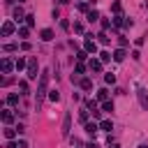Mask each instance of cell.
<instances>
[{
	"instance_id": "6da1fadb",
	"label": "cell",
	"mask_w": 148,
	"mask_h": 148,
	"mask_svg": "<svg viewBox=\"0 0 148 148\" xmlns=\"http://www.w3.org/2000/svg\"><path fill=\"white\" fill-rule=\"evenodd\" d=\"M46 83H49V69H44L39 74V86H37V104L42 102V97L46 95Z\"/></svg>"
},
{
	"instance_id": "7a4b0ae2",
	"label": "cell",
	"mask_w": 148,
	"mask_h": 148,
	"mask_svg": "<svg viewBox=\"0 0 148 148\" xmlns=\"http://www.w3.org/2000/svg\"><path fill=\"white\" fill-rule=\"evenodd\" d=\"M136 97H139V104H141V109H146V111H148V90L139 88V90H136Z\"/></svg>"
},
{
	"instance_id": "3957f363",
	"label": "cell",
	"mask_w": 148,
	"mask_h": 148,
	"mask_svg": "<svg viewBox=\"0 0 148 148\" xmlns=\"http://www.w3.org/2000/svg\"><path fill=\"white\" fill-rule=\"evenodd\" d=\"M28 79H37V60L35 58L28 60Z\"/></svg>"
},
{
	"instance_id": "277c9868",
	"label": "cell",
	"mask_w": 148,
	"mask_h": 148,
	"mask_svg": "<svg viewBox=\"0 0 148 148\" xmlns=\"http://www.w3.org/2000/svg\"><path fill=\"white\" fill-rule=\"evenodd\" d=\"M69 130H72V116L65 113V120H62V136H69Z\"/></svg>"
},
{
	"instance_id": "5b68a950",
	"label": "cell",
	"mask_w": 148,
	"mask_h": 148,
	"mask_svg": "<svg viewBox=\"0 0 148 148\" xmlns=\"http://www.w3.org/2000/svg\"><path fill=\"white\" fill-rule=\"evenodd\" d=\"M14 30H16V28H14V23H12V21H5V23H2V35H5V37L14 35Z\"/></svg>"
},
{
	"instance_id": "8992f818",
	"label": "cell",
	"mask_w": 148,
	"mask_h": 148,
	"mask_svg": "<svg viewBox=\"0 0 148 148\" xmlns=\"http://www.w3.org/2000/svg\"><path fill=\"white\" fill-rule=\"evenodd\" d=\"M83 51H88V53H97V44H95V39H86V44H83Z\"/></svg>"
},
{
	"instance_id": "52a82bcc",
	"label": "cell",
	"mask_w": 148,
	"mask_h": 148,
	"mask_svg": "<svg viewBox=\"0 0 148 148\" xmlns=\"http://www.w3.org/2000/svg\"><path fill=\"white\" fill-rule=\"evenodd\" d=\"M12 69H16V62H12L9 58H2V72H5V74H9Z\"/></svg>"
},
{
	"instance_id": "ba28073f",
	"label": "cell",
	"mask_w": 148,
	"mask_h": 148,
	"mask_svg": "<svg viewBox=\"0 0 148 148\" xmlns=\"http://www.w3.org/2000/svg\"><path fill=\"white\" fill-rule=\"evenodd\" d=\"M125 56H127V53H125V49H116V51H113V60H116V62H123V60H125Z\"/></svg>"
},
{
	"instance_id": "9c48e42d",
	"label": "cell",
	"mask_w": 148,
	"mask_h": 148,
	"mask_svg": "<svg viewBox=\"0 0 148 148\" xmlns=\"http://www.w3.org/2000/svg\"><path fill=\"white\" fill-rule=\"evenodd\" d=\"M106 99H109V90L106 88H99L97 90V102H106Z\"/></svg>"
},
{
	"instance_id": "30bf717a",
	"label": "cell",
	"mask_w": 148,
	"mask_h": 148,
	"mask_svg": "<svg viewBox=\"0 0 148 148\" xmlns=\"http://www.w3.org/2000/svg\"><path fill=\"white\" fill-rule=\"evenodd\" d=\"M2 123H5V125H12V123H14V113H12V111H2Z\"/></svg>"
},
{
	"instance_id": "8fae6325",
	"label": "cell",
	"mask_w": 148,
	"mask_h": 148,
	"mask_svg": "<svg viewBox=\"0 0 148 148\" xmlns=\"http://www.w3.org/2000/svg\"><path fill=\"white\" fill-rule=\"evenodd\" d=\"M99 130H102V132H111V130H113V123H111V120H99Z\"/></svg>"
},
{
	"instance_id": "7c38bea8",
	"label": "cell",
	"mask_w": 148,
	"mask_h": 148,
	"mask_svg": "<svg viewBox=\"0 0 148 148\" xmlns=\"http://www.w3.org/2000/svg\"><path fill=\"white\" fill-rule=\"evenodd\" d=\"M97 130H99V123H86V132H88L90 136H92Z\"/></svg>"
},
{
	"instance_id": "4fadbf2b",
	"label": "cell",
	"mask_w": 148,
	"mask_h": 148,
	"mask_svg": "<svg viewBox=\"0 0 148 148\" xmlns=\"http://www.w3.org/2000/svg\"><path fill=\"white\" fill-rule=\"evenodd\" d=\"M42 39H44V42H51V39H53V30H51V28H44V30H42Z\"/></svg>"
},
{
	"instance_id": "5bb4252c",
	"label": "cell",
	"mask_w": 148,
	"mask_h": 148,
	"mask_svg": "<svg viewBox=\"0 0 148 148\" xmlns=\"http://www.w3.org/2000/svg\"><path fill=\"white\" fill-rule=\"evenodd\" d=\"M88 67H90L92 72H99V69H102V60H95V58H92V60L88 62Z\"/></svg>"
},
{
	"instance_id": "9a60e30c",
	"label": "cell",
	"mask_w": 148,
	"mask_h": 148,
	"mask_svg": "<svg viewBox=\"0 0 148 148\" xmlns=\"http://www.w3.org/2000/svg\"><path fill=\"white\" fill-rule=\"evenodd\" d=\"M79 86H81V88H83V90H90V88H92V81H90V79H88V76H83V79H81V81H79Z\"/></svg>"
},
{
	"instance_id": "2e32d148",
	"label": "cell",
	"mask_w": 148,
	"mask_h": 148,
	"mask_svg": "<svg viewBox=\"0 0 148 148\" xmlns=\"http://www.w3.org/2000/svg\"><path fill=\"white\" fill-rule=\"evenodd\" d=\"M23 18H25V16H23V9H21V7H16V9H14V21H16V23H21Z\"/></svg>"
},
{
	"instance_id": "e0dca14e",
	"label": "cell",
	"mask_w": 148,
	"mask_h": 148,
	"mask_svg": "<svg viewBox=\"0 0 148 148\" xmlns=\"http://www.w3.org/2000/svg\"><path fill=\"white\" fill-rule=\"evenodd\" d=\"M25 67H28V62H25V58H18V60H16V72H23Z\"/></svg>"
},
{
	"instance_id": "ac0fdd59",
	"label": "cell",
	"mask_w": 148,
	"mask_h": 148,
	"mask_svg": "<svg viewBox=\"0 0 148 148\" xmlns=\"http://www.w3.org/2000/svg\"><path fill=\"white\" fill-rule=\"evenodd\" d=\"M7 104H9V106H16V104H18V95H14V92L7 95Z\"/></svg>"
},
{
	"instance_id": "d6986e66",
	"label": "cell",
	"mask_w": 148,
	"mask_h": 148,
	"mask_svg": "<svg viewBox=\"0 0 148 148\" xmlns=\"http://www.w3.org/2000/svg\"><path fill=\"white\" fill-rule=\"evenodd\" d=\"M86 109L88 111H97V99H86Z\"/></svg>"
},
{
	"instance_id": "ffe728a7",
	"label": "cell",
	"mask_w": 148,
	"mask_h": 148,
	"mask_svg": "<svg viewBox=\"0 0 148 148\" xmlns=\"http://www.w3.org/2000/svg\"><path fill=\"white\" fill-rule=\"evenodd\" d=\"M16 134H18V132H16V130H12V127H9V125H7V127H5V136H7V139H9V141H12V139H14V136H16Z\"/></svg>"
},
{
	"instance_id": "44dd1931",
	"label": "cell",
	"mask_w": 148,
	"mask_h": 148,
	"mask_svg": "<svg viewBox=\"0 0 148 148\" xmlns=\"http://www.w3.org/2000/svg\"><path fill=\"white\" fill-rule=\"evenodd\" d=\"M102 111H109V113H111V111H113V102H111V99L102 102Z\"/></svg>"
},
{
	"instance_id": "7402d4cb",
	"label": "cell",
	"mask_w": 148,
	"mask_h": 148,
	"mask_svg": "<svg viewBox=\"0 0 148 148\" xmlns=\"http://www.w3.org/2000/svg\"><path fill=\"white\" fill-rule=\"evenodd\" d=\"M97 18H99V14H97L95 9H90V12H88V21L92 23V21H97Z\"/></svg>"
},
{
	"instance_id": "603a6c76",
	"label": "cell",
	"mask_w": 148,
	"mask_h": 148,
	"mask_svg": "<svg viewBox=\"0 0 148 148\" xmlns=\"http://www.w3.org/2000/svg\"><path fill=\"white\" fill-rule=\"evenodd\" d=\"M111 58H113V56H111L109 51H102V53H99V60H102V62H106V60H111Z\"/></svg>"
},
{
	"instance_id": "cb8c5ba5",
	"label": "cell",
	"mask_w": 148,
	"mask_h": 148,
	"mask_svg": "<svg viewBox=\"0 0 148 148\" xmlns=\"http://www.w3.org/2000/svg\"><path fill=\"white\" fill-rule=\"evenodd\" d=\"M104 81H106V83H116V74H113V72L104 74Z\"/></svg>"
},
{
	"instance_id": "d4e9b609",
	"label": "cell",
	"mask_w": 148,
	"mask_h": 148,
	"mask_svg": "<svg viewBox=\"0 0 148 148\" xmlns=\"http://www.w3.org/2000/svg\"><path fill=\"white\" fill-rule=\"evenodd\" d=\"M79 120H81L83 125L88 123V109H86V111H79Z\"/></svg>"
},
{
	"instance_id": "484cf974",
	"label": "cell",
	"mask_w": 148,
	"mask_h": 148,
	"mask_svg": "<svg viewBox=\"0 0 148 148\" xmlns=\"http://www.w3.org/2000/svg\"><path fill=\"white\" fill-rule=\"evenodd\" d=\"M86 58H88V51H79V53H76V60H79V62H83Z\"/></svg>"
},
{
	"instance_id": "4316f807",
	"label": "cell",
	"mask_w": 148,
	"mask_h": 148,
	"mask_svg": "<svg viewBox=\"0 0 148 148\" xmlns=\"http://www.w3.org/2000/svg\"><path fill=\"white\" fill-rule=\"evenodd\" d=\"M74 72H76V74H83V72H86V65H83V62H76Z\"/></svg>"
},
{
	"instance_id": "83f0119b",
	"label": "cell",
	"mask_w": 148,
	"mask_h": 148,
	"mask_svg": "<svg viewBox=\"0 0 148 148\" xmlns=\"http://www.w3.org/2000/svg\"><path fill=\"white\" fill-rule=\"evenodd\" d=\"M49 99H51V102H58V99H60L58 90H51V92H49Z\"/></svg>"
},
{
	"instance_id": "f1b7e54d",
	"label": "cell",
	"mask_w": 148,
	"mask_h": 148,
	"mask_svg": "<svg viewBox=\"0 0 148 148\" xmlns=\"http://www.w3.org/2000/svg\"><path fill=\"white\" fill-rule=\"evenodd\" d=\"M111 9H113V12H116V14H120V9H123V5H120V2H118V0H116V2H113V5H111Z\"/></svg>"
},
{
	"instance_id": "f546056e",
	"label": "cell",
	"mask_w": 148,
	"mask_h": 148,
	"mask_svg": "<svg viewBox=\"0 0 148 148\" xmlns=\"http://www.w3.org/2000/svg\"><path fill=\"white\" fill-rule=\"evenodd\" d=\"M79 9H81V12H86V14H88V12H90V5H88V2H79Z\"/></svg>"
},
{
	"instance_id": "4dcf8cb0",
	"label": "cell",
	"mask_w": 148,
	"mask_h": 148,
	"mask_svg": "<svg viewBox=\"0 0 148 148\" xmlns=\"http://www.w3.org/2000/svg\"><path fill=\"white\" fill-rule=\"evenodd\" d=\"M97 37H99V44H109V37H106V32H99Z\"/></svg>"
},
{
	"instance_id": "1f68e13d",
	"label": "cell",
	"mask_w": 148,
	"mask_h": 148,
	"mask_svg": "<svg viewBox=\"0 0 148 148\" xmlns=\"http://www.w3.org/2000/svg\"><path fill=\"white\" fill-rule=\"evenodd\" d=\"M2 49H5V51H7V53H12V51H16V49H18V46H16V44H5V46H2Z\"/></svg>"
},
{
	"instance_id": "d6a6232c",
	"label": "cell",
	"mask_w": 148,
	"mask_h": 148,
	"mask_svg": "<svg viewBox=\"0 0 148 148\" xmlns=\"http://www.w3.org/2000/svg\"><path fill=\"white\" fill-rule=\"evenodd\" d=\"M25 23H28V28H30V25H35V16H32V14H28V16H25Z\"/></svg>"
},
{
	"instance_id": "836d02e7",
	"label": "cell",
	"mask_w": 148,
	"mask_h": 148,
	"mask_svg": "<svg viewBox=\"0 0 148 148\" xmlns=\"http://www.w3.org/2000/svg\"><path fill=\"white\" fill-rule=\"evenodd\" d=\"M111 23H113V21H109V18H102V28H104V30H109V28H111Z\"/></svg>"
},
{
	"instance_id": "e575fe53",
	"label": "cell",
	"mask_w": 148,
	"mask_h": 148,
	"mask_svg": "<svg viewBox=\"0 0 148 148\" xmlns=\"http://www.w3.org/2000/svg\"><path fill=\"white\" fill-rule=\"evenodd\" d=\"M74 32H83V23H79V21H74Z\"/></svg>"
},
{
	"instance_id": "d590c367",
	"label": "cell",
	"mask_w": 148,
	"mask_h": 148,
	"mask_svg": "<svg viewBox=\"0 0 148 148\" xmlns=\"http://www.w3.org/2000/svg\"><path fill=\"white\" fill-rule=\"evenodd\" d=\"M28 32H30L28 28H18V37H28Z\"/></svg>"
},
{
	"instance_id": "8d00e7d4",
	"label": "cell",
	"mask_w": 148,
	"mask_h": 148,
	"mask_svg": "<svg viewBox=\"0 0 148 148\" xmlns=\"http://www.w3.org/2000/svg\"><path fill=\"white\" fill-rule=\"evenodd\" d=\"M18 88H21V90H23V95H25V92H28V83H25V81H18Z\"/></svg>"
},
{
	"instance_id": "74e56055",
	"label": "cell",
	"mask_w": 148,
	"mask_h": 148,
	"mask_svg": "<svg viewBox=\"0 0 148 148\" xmlns=\"http://www.w3.org/2000/svg\"><path fill=\"white\" fill-rule=\"evenodd\" d=\"M60 28H62V30H67V28H69V21H65V18H62V21H60Z\"/></svg>"
},
{
	"instance_id": "f35d334b",
	"label": "cell",
	"mask_w": 148,
	"mask_h": 148,
	"mask_svg": "<svg viewBox=\"0 0 148 148\" xmlns=\"http://www.w3.org/2000/svg\"><path fill=\"white\" fill-rule=\"evenodd\" d=\"M118 42H120V49H125V46H127V37H120Z\"/></svg>"
},
{
	"instance_id": "ab89813d",
	"label": "cell",
	"mask_w": 148,
	"mask_h": 148,
	"mask_svg": "<svg viewBox=\"0 0 148 148\" xmlns=\"http://www.w3.org/2000/svg\"><path fill=\"white\" fill-rule=\"evenodd\" d=\"M18 148H28V141H23V139H21V141H18Z\"/></svg>"
},
{
	"instance_id": "60d3db41",
	"label": "cell",
	"mask_w": 148,
	"mask_h": 148,
	"mask_svg": "<svg viewBox=\"0 0 148 148\" xmlns=\"http://www.w3.org/2000/svg\"><path fill=\"white\" fill-rule=\"evenodd\" d=\"M7 148H18V143H14V141H9V143H7Z\"/></svg>"
},
{
	"instance_id": "b9f144b4",
	"label": "cell",
	"mask_w": 148,
	"mask_h": 148,
	"mask_svg": "<svg viewBox=\"0 0 148 148\" xmlns=\"http://www.w3.org/2000/svg\"><path fill=\"white\" fill-rule=\"evenodd\" d=\"M88 148H99V146L97 143H88Z\"/></svg>"
},
{
	"instance_id": "7bdbcfd3",
	"label": "cell",
	"mask_w": 148,
	"mask_h": 148,
	"mask_svg": "<svg viewBox=\"0 0 148 148\" xmlns=\"http://www.w3.org/2000/svg\"><path fill=\"white\" fill-rule=\"evenodd\" d=\"M109 148H120V146H118V143H111V146H109Z\"/></svg>"
},
{
	"instance_id": "ee69618b",
	"label": "cell",
	"mask_w": 148,
	"mask_h": 148,
	"mask_svg": "<svg viewBox=\"0 0 148 148\" xmlns=\"http://www.w3.org/2000/svg\"><path fill=\"white\" fill-rule=\"evenodd\" d=\"M139 148H148V146H139Z\"/></svg>"
},
{
	"instance_id": "f6af8a7d",
	"label": "cell",
	"mask_w": 148,
	"mask_h": 148,
	"mask_svg": "<svg viewBox=\"0 0 148 148\" xmlns=\"http://www.w3.org/2000/svg\"><path fill=\"white\" fill-rule=\"evenodd\" d=\"M18 2H23V0H18Z\"/></svg>"
}]
</instances>
